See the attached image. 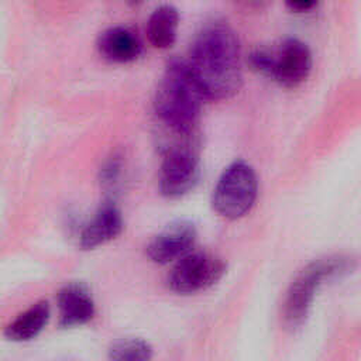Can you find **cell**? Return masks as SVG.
I'll use <instances>...</instances> for the list:
<instances>
[{
    "mask_svg": "<svg viewBox=\"0 0 361 361\" xmlns=\"http://www.w3.org/2000/svg\"><path fill=\"white\" fill-rule=\"evenodd\" d=\"M357 264L351 255L334 254L313 259L290 282L282 306L285 323L296 329L305 323L317 292L330 281L350 272Z\"/></svg>",
    "mask_w": 361,
    "mask_h": 361,
    "instance_id": "3957f363",
    "label": "cell"
},
{
    "mask_svg": "<svg viewBox=\"0 0 361 361\" xmlns=\"http://www.w3.org/2000/svg\"><path fill=\"white\" fill-rule=\"evenodd\" d=\"M258 178L255 169L244 159L233 161L217 179L212 195L214 212L227 220L244 217L255 204Z\"/></svg>",
    "mask_w": 361,
    "mask_h": 361,
    "instance_id": "5b68a950",
    "label": "cell"
},
{
    "mask_svg": "<svg viewBox=\"0 0 361 361\" xmlns=\"http://www.w3.org/2000/svg\"><path fill=\"white\" fill-rule=\"evenodd\" d=\"M203 99L186 59L172 58L165 66L154 97L159 121L176 134H190L199 121Z\"/></svg>",
    "mask_w": 361,
    "mask_h": 361,
    "instance_id": "7a4b0ae2",
    "label": "cell"
},
{
    "mask_svg": "<svg viewBox=\"0 0 361 361\" xmlns=\"http://www.w3.org/2000/svg\"><path fill=\"white\" fill-rule=\"evenodd\" d=\"M97 49L103 58L117 63L135 61L142 52V42L128 25H111L97 37Z\"/></svg>",
    "mask_w": 361,
    "mask_h": 361,
    "instance_id": "8fae6325",
    "label": "cell"
},
{
    "mask_svg": "<svg viewBox=\"0 0 361 361\" xmlns=\"http://www.w3.org/2000/svg\"><path fill=\"white\" fill-rule=\"evenodd\" d=\"M247 61L252 71L285 87L302 85L313 66L310 48L295 37L283 38L274 45H258L248 54Z\"/></svg>",
    "mask_w": 361,
    "mask_h": 361,
    "instance_id": "277c9868",
    "label": "cell"
},
{
    "mask_svg": "<svg viewBox=\"0 0 361 361\" xmlns=\"http://www.w3.org/2000/svg\"><path fill=\"white\" fill-rule=\"evenodd\" d=\"M61 327H76L90 322L96 307L89 288L83 282H69L56 295Z\"/></svg>",
    "mask_w": 361,
    "mask_h": 361,
    "instance_id": "9c48e42d",
    "label": "cell"
},
{
    "mask_svg": "<svg viewBox=\"0 0 361 361\" xmlns=\"http://www.w3.org/2000/svg\"><path fill=\"white\" fill-rule=\"evenodd\" d=\"M179 13L173 4L164 3L152 10L147 21V35L155 48H169L176 38Z\"/></svg>",
    "mask_w": 361,
    "mask_h": 361,
    "instance_id": "4fadbf2b",
    "label": "cell"
},
{
    "mask_svg": "<svg viewBox=\"0 0 361 361\" xmlns=\"http://www.w3.org/2000/svg\"><path fill=\"white\" fill-rule=\"evenodd\" d=\"M286 7L293 11V13H309L314 7H317L316 1H307V0H300V1H288Z\"/></svg>",
    "mask_w": 361,
    "mask_h": 361,
    "instance_id": "9a60e30c",
    "label": "cell"
},
{
    "mask_svg": "<svg viewBox=\"0 0 361 361\" xmlns=\"http://www.w3.org/2000/svg\"><path fill=\"white\" fill-rule=\"evenodd\" d=\"M200 175L199 157L189 145H173L166 149L159 169V190L169 199L189 193Z\"/></svg>",
    "mask_w": 361,
    "mask_h": 361,
    "instance_id": "52a82bcc",
    "label": "cell"
},
{
    "mask_svg": "<svg viewBox=\"0 0 361 361\" xmlns=\"http://www.w3.org/2000/svg\"><path fill=\"white\" fill-rule=\"evenodd\" d=\"M109 361H151L152 347L140 337H123L111 343L107 351Z\"/></svg>",
    "mask_w": 361,
    "mask_h": 361,
    "instance_id": "5bb4252c",
    "label": "cell"
},
{
    "mask_svg": "<svg viewBox=\"0 0 361 361\" xmlns=\"http://www.w3.org/2000/svg\"><path fill=\"white\" fill-rule=\"evenodd\" d=\"M123 216L114 202H103L92 219L83 226L79 244L83 250H92L114 240L123 231Z\"/></svg>",
    "mask_w": 361,
    "mask_h": 361,
    "instance_id": "30bf717a",
    "label": "cell"
},
{
    "mask_svg": "<svg viewBox=\"0 0 361 361\" xmlns=\"http://www.w3.org/2000/svg\"><path fill=\"white\" fill-rule=\"evenodd\" d=\"M51 317V307L47 300H38L28 309L18 313L4 329V336L16 343L30 341L41 334Z\"/></svg>",
    "mask_w": 361,
    "mask_h": 361,
    "instance_id": "7c38bea8",
    "label": "cell"
},
{
    "mask_svg": "<svg viewBox=\"0 0 361 361\" xmlns=\"http://www.w3.org/2000/svg\"><path fill=\"white\" fill-rule=\"evenodd\" d=\"M186 63L204 99H230L243 85L240 41L224 21L213 20L199 30Z\"/></svg>",
    "mask_w": 361,
    "mask_h": 361,
    "instance_id": "6da1fadb",
    "label": "cell"
},
{
    "mask_svg": "<svg viewBox=\"0 0 361 361\" xmlns=\"http://www.w3.org/2000/svg\"><path fill=\"white\" fill-rule=\"evenodd\" d=\"M196 237V227L192 221H172L148 243L147 255L157 264H169L190 252Z\"/></svg>",
    "mask_w": 361,
    "mask_h": 361,
    "instance_id": "ba28073f",
    "label": "cell"
},
{
    "mask_svg": "<svg viewBox=\"0 0 361 361\" xmlns=\"http://www.w3.org/2000/svg\"><path fill=\"white\" fill-rule=\"evenodd\" d=\"M226 269V262L214 254L206 251L188 252L171 269L168 285L176 293H196L217 283Z\"/></svg>",
    "mask_w": 361,
    "mask_h": 361,
    "instance_id": "8992f818",
    "label": "cell"
}]
</instances>
